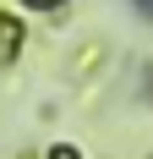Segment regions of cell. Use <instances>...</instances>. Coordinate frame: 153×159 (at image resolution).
Returning a JSON list of instances; mask_svg holds the SVG:
<instances>
[{"instance_id": "obj_1", "label": "cell", "mask_w": 153, "mask_h": 159, "mask_svg": "<svg viewBox=\"0 0 153 159\" xmlns=\"http://www.w3.org/2000/svg\"><path fill=\"white\" fill-rule=\"evenodd\" d=\"M28 6H38V11H49V6H60V0H28Z\"/></svg>"}, {"instance_id": "obj_2", "label": "cell", "mask_w": 153, "mask_h": 159, "mask_svg": "<svg viewBox=\"0 0 153 159\" xmlns=\"http://www.w3.org/2000/svg\"><path fill=\"white\" fill-rule=\"evenodd\" d=\"M137 6H142V11H153V0H137Z\"/></svg>"}]
</instances>
